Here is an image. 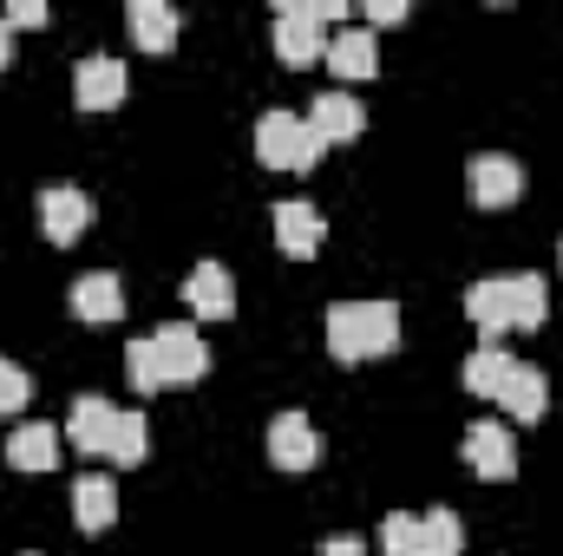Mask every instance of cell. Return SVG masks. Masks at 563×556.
Listing matches in <instances>:
<instances>
[{
	"label": "cell",
	"instance_id": "obj_1",
	"mask_svg": "<svg viewBox=\"0 0 563 556\" xmlns=\"http://www.w3.org/2000/svg\"><path fill=\"white\" fill-rule=\"evenodd\" d=\"M400 347V308L394 301H334L328 308V354L334 360H374Z\"/></svg>",
	"mask_w": 563,
	"mask_h": 556
},
{
	"label": "cell",
	"instance_id": "obj_2",
	"mask_svg": "<svg viewBox=\"0 0 563 556\" xmlns=\"http://www.w3.org/2000/svg\"><path fill=\"white\" fill-rule=\"evenodd\" d=\"M328 144L308 132V119H295V112H263L256 119V157L269 164V170H314V157H321Z\"/></svg>",
	"mask_w": 563,
	"mask_h": 556
},
{
	"label": "cell",
	"instance_id": "obj_3",
	"mask_svg": "<svg viewBox=\"0 0 563 556\" xmlns=\"http://www.w3.org/2000/svg\"><path fill=\"white\" fill-rule=\"evenodd\" d=\"M151 347H157L164 387H197V380L210 374V347H203V334H197L190 321H164V327L151 334Z\"/></svg>",
	"mask_w": 563,
	"mask_h": 556
},
{
	"label": "cell",
	"instance_id": "obj_4",
	"mask_svg": "<svg viewBox=\"0 0 563 556\" xmlns=\"http://www.w3.org/2000/svg\"><path fill=\"white\" fill-rule=\"evenodd\" d=\"M465 190H472L478 210H511V203L525 197V164L505 157V151H478V157L465 164Z\"/></svg>",
	"mask_w": 563,
	"mask_h": 556
},
{
	"label": "cell",
	"instance_id": "obj_5",
	"mask_svg": "<svg viewBox=\"0 0 563 556\" xmlns=\"http://www.w3.org/2000/svg\"><path fill=\"white\" fill-rule=\"evenodd\" d=\"M40 230H46V243L73 249V243L92 230V197H86V190H73V184L40 190Z\"/></svg>",
	"mask_w": 563,
	"mask_h": 556
},
{
	"label": "cell",
	"instance_id": "obj_6",
	"mask_svg": "<svg viewBox=\"0 0 563 556\" xmlns=\"http://www.w3.org/2000/svg\"><path fill=\"white\" fill-rule=\"evenodd\" d=\"M465 465H472L485 485H505V478H518V438H511L505 425L478 419V425H465Z\"/></svg>",
	"mask_w": 563,
	"mask_h": 556
},
{
	"label": "cell",
	"instance_id": "obj_7",
	"mask_svg": "<svg viewBox=\"0 0 563 556\" xmlns=\"http://www.w3.org/2000/svg\"><path fill=\"white\" fill-rule=\"evenodd\" d=\"M73 92H79V105H86V112H112V105H125V92H132V73H125V59H112V53H92V59H79V73H73Z\"/></svg>",
	"mask_w": 563,
	"mask_h": 556
},
{
	"label": "cell",
	"instance_id": "obj_8",
	"mask_svg": "<svg viewBox=\"0 0 563 556\" xmlns=\"http://www.w3.org/2000/svg\"><path fill=\"white\" fill-rule=\"evenodd\" d=\"M321 53H328V33L314 26L308 0L301 7H276V59L282 66H314Z\"/></svg>",
	"mask_w": 563,
	"mask_h": 556
},
{
	"label": "cell",
	"instance_id": "obj_9",
	"mask_svg": "<svg viewBox=\"0 0 563 556\" xmlns=\"http://www.w3.org/2000/svg\"><path fill=\"white\" fill-rule=\"evenodd\" d=\"M66 419H73V445H79L86 458H112V438H119V407H112L106 393H79Z\"/></svg>",
	"mask_w": 563,
	"mask_h": 556
},
{
	"label": "cell",
	"instance_id": "obj_10",
	"mask_svg": "<svg viewBox=\"0 0 563 556\" xmlns=\"http://www.w3.org/2000/svg\"><path fill=\"white\" fill-rule=\"evenodd\" d=\"M308 132L321 144H347L367 132V105L354 99V92H321L314 105H308Z\"/></svg>",
	"mask_w": 563,
	"mask_h": 556
},
{
	"label": "cell",
	"instance_id": "obj_11",
	"mask_svg": "<svg viewBox=\"0 0 563 556\" xmlns=\"http://www.w3.org/2000/svg\"><path fill=\"white\" fill-rule=\"evenodd\" d=\"M184 301H190L197 321H230L236 314V281H230L223 263H197L190 281H184Z\"/></svg>",
	"mask_w": 563,
	"mask_h": 556
},
{
	"label": "cell",
	"instance_id": "obj_12",
	"mask_svg": "<svg viewBox=\"0 0 563 556\" xmlns=\"http://www.w3.org/2000/svg\"><path fill=\"white\" fill-rule=\"evenodd\" d=\"M112 518H119V485H112L106 471H86V478L73 485V524H79L86 537H106Z\"/></svg>",
	"mask_w": 563,
	"mask_h": 556
},
{
	"label": "cell",
	"instance_id": "obj_13",
	"mask_svg": "<svg viewBox=\"0 0 563 556\" xmlns=\"http://www.w3.org/2000/svg\"><path fill=\"white\" fill-rule=\"evenodd\" d=\"M66 308H73L86 327H106V321L125 314V281L106 276V269H99V276H79L73 281V294H66Z\"/></svg>",
	"mask_w": 563,
	"mask_h": 556
},
{
	"label": "cell",
	"instance_id": "obj_14",
	"mask_svg": "<svg viewBox=\"0 0 563 556\" xmlns=\"http://www.w3.org/2000/svg\"><path fill=\"white\" fill-rule=\"evenodd\" d=\"M269 458H276V471H308V465L321 458L314 425H308L301 413H276L269 419Z\"/></svg>",
	"mask_w": 563,
	"mask_h": 556
},
{
	"label": "cell",
	"instance_id": "obj_15",
	"mask_svg": "<svg viewBox=\"0 0 563 556\" xmlns=\"http://www.w3.org/2000/svg\"><path fill=\"white\" fill-rule=\"evenodd\" d=\"M498 407H505L511 419H525V425H538L544 407H551V380H544V367L518 360V367H511V380L498 387Z\"/></svg>",
	"mask_w": 563,
	"mask_h": 556
},
{
	"label": "cell",
	"instance_id": "obj_16",
	"mask_svg": "<svg viewBox=\"0 0 563 556\" xmlns=\"http://www.w3.org/2000/svg\"><path fill=\"white\" fill-rule=\"evenodd\" d=\"M465 321L485 334V347H498V334H511V288L505 281H472L465 288Z\"/></svg>",
	"mask_w": 563,
	"mask_h": 556
},
{
	"label": "cell",
	"instance_id": "obj_17",
	"mask_svg": "<svg viewBox=\"0 0 563 556\" xmlns=\"http://www.w3.org/2000/svg\"><path fill=\"white\" fill-rule=\"evenodd\" d=\"M321 210L314 203H276V243L282 256H295V263H308L314 249H321Z\"/></svg>",
	"mask_w": 563,
	"mask_h": 556
},
{
	"label": "cell",
	"instance_id": "obj_18",
	"mask_svg": "<svg viewBox=\"0 0 563 556\" xmlns=\"http://www.w3.org/2000/svg\"><path fill=\"white\" fill-rule=\"evenodd\" d=\"M7 465H13V471H26V478L53 471V465H59V432H53V425H40V419H33V425H20V432L7 438Z\"/></svg>",
	"mask_w": 563,
	"mask_h": 556
},
{
	"label": "cell",
	"instance_id": "obj_19",
	"mask_svg": "<svg viewBox=\"0 0 563 556\" xmlns=\"http://www.w3.org/2000/svg\"><path fill=\"white\" fill-rule=\"evenodd\" d=\"M177 33H184L177 7H164V0H132V40H139V53H170Z\"/></svg>",
	"mask_w": 563,
	"mask_h": 556
},
{
	"label": "cell",
	"instance_id": "obj_20",
	"mask_svg": "<svg viewBox=\"0 0 563 556\" xmlns=\"http://www.w3.org/2000/svg\"><path fill=\"white\" fill-rule=\"evenodd\" d=\"M341 79H374L380 73V53H374V33H328V53H321Z\"/></svg>",
	"mask_w": 563,
	"mask_h": 556
},
{
	"label": "cell",
	"instance_id": "obj_21",
	"mask_svg": "<svg viewBox=\"0 0 563 556\" xmlns=\"http://www.w3.org/2000/svg\"><path fill=\"white\" fill-rule=\"evenodd\" d=\"M505 288H511V327L538 334L551 321V288H544V276H505Z\"/></svg>",
	"mask_w": 563,
	"mask_h": 556
},
{
	"label": "cell",
	"instance_id": "obj_22",
	"mask_svg": "<svg viewBox=\"0 0 563 556\" xmlns=\"http://www.w3.org/2000/svg\"><path fill=\"white\" fill-rule=\"evenodd\" d=\"M511 367H518V354H505V347H478V354L465 360V393L498 400V387L511 380Z\"/></svg>",
	"mask_w": 563,
	"mask_h": 556
},
{
	"label": "cell",
	"instance_id": "obj_23",
	"mask_svg": "<svg viewBox=\"0 0 563 556\" xmlns=\"http://www.w3.org/2000/svg\"><path fill=\"white\" fill-rule=\"evenodd\" d=\"M465 551V524L452 511H426L420 518V556H459Z\"/></svg>",
	"mask_w": 563,
	"mask_h": 556
},
{
	"label": "cell",
	"instance_id": "obj_24",
	"mask_svg": "<svg viewBox=\"0 0 563 556\" xmlns=\"http://www.w3.org/2000/svg\"><path fill=\"white\" fill-rule=\"evenodd\" d=\"M144 458H151V425H144V413H119L112 465H144Z\"/></svg>",
	"mask_w": 563,
	"mask_h": 556
},
{
	"label": "cell",
	"instance_id": "obj_25",
	"mask_svg": "<svg viewBox=\"0 0 563 556\" xmlns=\"http://www.w3.org/2000/svg\"><path fill=\"white\" fill-rule=\"evenodd\" d=\"M380 556H420V518L413 511H387L380 518Z\"/></svg>",
	"mask_w": 563,
	"mask_h": 556
},
{
	"label": "cell",
	"instance_id": "obj_26",
	"mask_svg": "<svg viewBox=\"0 0 563 556\" xmlns=\"http://www.w3.org/2000/svg\"><path fill=\"white\" fill-rule=\"evenodd\" d=\"M125 367H132V387H139V393H164V367H157V347H151V334L125 347Z\"/></svg>",
	"mask_w": 563,
	"mask_h": 556
},
{
	"label": "cell",
	"instance_id": "obj_27",
	"mask_svg": "<svg viewBox=\"0 0 563 556\" xmlns=\"http://www.w3.org/2000/svg\"><path fill=\"white\" fill-rule=\"evenodd\" d=\"M26 400H33V374L13 367V360H0V419H20Z\"/></svg>",
	"mask_w": 563,
	"mask_h": 556
},
{
	"label": "cell",
	"instance_id": "obj_28",
	"mask_svg": "<svg viewBox=\"0 0 563 556\" xmlns=\"http://www.w3.org/2000/svg\"><path fill=\"white\" fill-rule=\"evenodd\" d=\"M0 20H7V33H13V26H46V7H40V0H13Z\"/></svg>",
	"mask_w": 563,
	"mask_h": 556
},
{
	"label": "cell",
	"instance_id": "obj_29",
	"mask_svg": "<svg viewBox=\"0 0 563 556\" xmlns=\"http://www.w3.org/2000/svg\"><path fill=\"white\" fill-rule=\"evenodd\" d=\"M367 20L374 26H400L407 20V0H367Z\"/></svg>",
	"mask_w": 563,
	"mask_h": 556
},
{
	"label": "cell",
	"instance_id": "obj_30",
	"mask_svg": "<svg viewBox=\"0 0 563 556\" xmlns=\"http://www.w3.org/2000/svg\"><path fill=\"white\" fill-rule=\"evenodd\" d=\"M321 556H367V544H361V537H328Z\"/></svg>",
	"mask_w": 563,
	"mask_h": 556
},
{
	"label": "cell",
	"instance_id": "obj_31",
	"mask_svg": "<svg viewBox=\"0 0 563 556\" xmlns=\"http://www.w3.org/2000/svg\"><path fill=\"white\" fill-rule=\"evenodd\" d=\"M0 66H7V20H0Z\"/></svg>",
	"mask_w": 563,
	"mask_h": 556
},
{
	"label": "cell",
	"instance_id": "obj_32",
	"mask_svg": "<svg viewBox=\"0 0 563 556\" xmlns=\"http://www.w3.org/2000/svg\"><path fill=\"white\" fill-rule=\"evenodd\" d=\"M26 556H40V551H26Z\"/></svg>",
	"mask_w": 563,
	"mask_h": 556
},
{
	"label": "cell",
	"instance_id": "obj_33",
	"mask_svg": "<svg viewBox=\"0 0 563 556\" xmlns=\"http://www.w3.org/2000/svg\"><path fill=\"white\" fill-rule=\"evenodd\" d=\"M558 263H563V249H558Z\"/></svg>",
	"mask_w": 563,
	"mask_h": 556
}]
</instances>
